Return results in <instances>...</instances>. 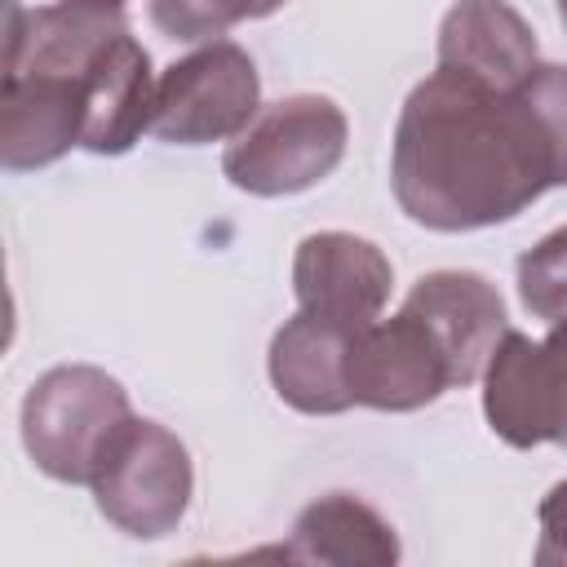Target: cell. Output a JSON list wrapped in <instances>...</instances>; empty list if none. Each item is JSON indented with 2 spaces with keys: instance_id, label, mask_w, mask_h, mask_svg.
Wrapping results in <instances>:
<instances>
[{
  "instance_id": "1",
  "label": "cell",
  "mask_w": 567,
  "mask_h": 567,
  "mask_svg": "<svg viewBox=\"0 0 567 567\" xmlns=\"http://www.w3.org/2000/svg\"><path fill=\"white\" fill-rule=\"evenodd\" d=\"M390 186L416 226L447 235L509 221L549 186H567L532 75L518 89L425 75L394 124Z\"/></svg>"
},
{
  "instance_id": "2",
  "label": "cell",
  "mask_w": 567,
  "mask_h": 567,
  "mask_svg": "<svg viewBox=\"0 0 567 567\" xmlns=\"http://www.w3.org/2000/svg\"><path fill=\"white\" fill-rule=\"evenodd\" d=\"M133 416L128 390L89 363H62L31 381L22 399V447L40 474L89 483L115 430Z\"/></svg>"
},
{
  "instance_id": "3",
  "label": "cell",
  "mask_w": 567,
  "mask_h": 567,
  "mask_svg": "<svg viewBox=\"0 0 567 567\" xmlns=\"http://www.w3.org/2000/svg\"><path fill=\"white\" fill-rule=\"evenodd\" d=\"M346 111L323 93H292L257 111V120L226 146L221 173L248 195H297L323 182L346 155Z\"/></svg>"
},
{
  "instance_id": "4",
  "label": "cell",
  "mask_w": 567,
  "mask_h": 567,
  "mask_svg": "<svg viewBox=\"0 0 567 567\" xmlns=\"http://www.w3.org/2000/svg\"><path fill=\"white\" fill-rule=\"evenodd\" d=\"M89 487L106 523H115L124 536L159 540L186 518L195 492L190 452L159 421L128 416L97 456Z\"/></svg>"
},
{
  "instance_id": "5",
  "label": "cell",
  "mask_w": 567,
  "mask_h": 567,
  "mask_svg": "<svg viewBox=\"0 0 567 567\" xmlns=\"http://www.w3.org/2000/svg\"><path fill=\"white\" fill-rule=\"evenodd\" d=\"M261 111V80L235 40H213L173 62L155 84L151 133L173 146L239 137Z\"/></svg>"
},
{
  "instance_id": "6",
  "label": "cell",
  "mask_w": 567,
  "mask_h": 567,
  "mask_svg": "<svg viewBox=\"0 0 567 567\" xmlns=\"http://www.w3.org/2000/svg\"><path fill=\"white\" fill-rule=\"evenodd\" d=\"M350 403L377 412H416L443 390H456V368L434 328L403 301L399 315L372 319L354 332L346 359Z\"/></svg>"
},
{
  "instance_id": "7",
  "label": "cell",
  "mask_w": 567,
  "mask_h": 567,
  "mask_svg": "<svg viewBox=\"0 0 567 567\" xmlns=\"http://www.w3.org/2000/svg\"><path fill=\"white\" fill-rule=\"evenodd\" d=\"M93 58L89 62H4L0 164L9 173L44 168V164L62 159L71 146H80V137H84V80H89Z\"/></svg>"
},
{
  "instance_id": "8",
  "label": "cell",
  "mask_w": 567,
  "mask_h": 567,
  "mask_svg": "<svg viewBox=\"0 0 567 567\" xmlns=\"http://www.w3.org/2000/svg\"><path fill=\"white\" fill-rule=\"evenodd\" d=\"M483 416L509 447L567 443V385L540 341L505 332L483 368Z\"/></svg>"
},
{
  "instance_id": "9",
  "label": "cell",
  "mask_w": 567,
  "mask_h": 567,
  "mask_svg": "<svg viewBox=\"0 0 567 567\" xmlns=\"http://www.w3.org/2000/svg\"><path fill=\"white\" fill-rule=\"evenodd\" d=\"M390 288H394V266L363 235L319 230L297 244L292 292H297V306L310 315L363 328V323L381 319Z\"/></svg>"
},
{
  "instance_id": "10",
  "label": "cell",
  "mask_w": 567,
  "mask_h": 567,
  "mask_svg": "<svg viewBox=\"0 0 567 567\" xmlns=\"http://www.w3.org/2000/svg\"><path fill=\"white\" fill-rule=\"evenodd\" d=\"M354 332H359L354 323L297 310L275 332L270 354H266L275 394L306 416H332V412L354 408L350 385H346V359H350Z\"/></svg>"
},
{
  "instance_id": "11",
  "label": "cell",
  "mask_w": 567,
  "mask_h": 567,
  "mask_svg": "<svg viewBox=\"0 0 567 567\" xmlns=\"http://www.w3.org/2000/svg\"><path fill=\"white\" fill-rule=\"evenodd\" d=\"M536 35L505 0H456L439 27V71L465 75L487 89H518L532 71Z\"/></svg>"
},
{
  "instance_id": "12",
  "label": "cell",
  "mask_w": 567,
  "mask_h": 567,
  "mask_svg": "<svg viewBox=\"0 0 567 567\" xmlns=\"http://www.w3.org/2000/svg\"><path fill=\"white\" fill-rule=\"evenodd\" d=\"M403 301L434 328V337L452 354V368H456V381L461 385H470V381L483 377L496 341L509 332L505 301H501L496 284H487L474 270H434V275H421Z\"/></svg>"
},
{
  "instance_id": "13",
  "label": "cell",
  "mask_w": 567,
  "mask_h": 567,
  "mask_svg": "<svg viewBox=\"0 0 567 567\" xmlns=\"http://www.w3.org/2000/svg\"><path fill=\"white\" fill-rule=\"evenodd\" d=\"M155 75H151V53L120 31L89 66L84 80V137L80 146L93 155H124L133 142L151 128L155 111Z\"/></svg>"
},
{
  "instance_id": "14",
  "label": "cell",
  "mask_w": 567,
  "mask_h": 567,
  "mask_svg": "<svg viewBox=\"0 0 567 567\" xmlns=\"http://www.w3.org/2000/svg\"><path fill=\"white\" fill-rule=\"evenodd\" d=\"M288 558L341 563V567H350V563L390 567V563H399V536L368 501H359L350 492H328L297 514Z\"/></svg>"
},
{
  "instance_id": "15",
  "label": "cell",
  "mask_w": 567,
  "mask_h": 567,
  "mask_svg": "<svg viewBox=\"0 0 567 567\" xmlns=\"http://www.w3.org/2000/svg\"><path fill=\"white\" fill-rule=\"evenodd\" d=\"M284 0H146L151 22L182 44H213L230 27L270 18Z\"/></svg>"
},
{
  "instance_id": "16",
  "label": "cell",
  "mask_w": 567,
  "mask_h": 567,
  "mask_svg": "<svg viewBox=\"0 0 567 567\" xmlns=\"http://www.w3.org/2000/svg\"><path fill=\"white\" fill-rule=\"evenodd\" d=\"M518 297L536 319H567V226L518 257Z\"/></svg>"
},
{
  "instance_id": "17",
  "label": "cell",
  "mask_w": 567,
  "mask_h": 567,
  "mask_svg": "<svg viewBox=\"0 0 567 567\" xmlns=\"http://www.w3.org/2000/svg\"><path fill=\"white\" fill-rule=\"evenodd\" d=\"M536 563H567V478L540 501V545Z\"/></svg>"
},
{
  "instance_id": "18",
  "label": "cell",
  "mask_w": 567,
  "mask_h": 567,
  "mask_svg": "<svg viewBox=\"0 0 567 567\" xmlns=\"http://www.w3.org/2000/svg\"><path fill=\"white\" fill-rule=\"evenodd\" d=\"M540 346H545V354H549L554 372H558V377H563V385H567V319H554V328H549V337H545Z\"/></svg>"
},
{
  "instance_id": "19",
  "label": "cell",
  "mask_w": 567,
  "mask_h": 567,
  "mask_svg": "<svg viewBox=\"0 0 567 567\" xmlns=\"http://www.w3.org/2000/svg\"><path fill=\"white\" fill-rule=\"evenodd\" d=\"M558 18H563V27H567V0H558Z\"/></svg>"
},
{
  "instance_id": "20",
  "label": "cell",
  "mask_w": 567,
  "mask_h": 567,
  "mask_svg": "<svg viewBox=\"0 0 567 567\" xmlns=\"http://www.w3.org/2000/svg\"><path fill=\"white\" fill-rule=\"evenodd\" d=\"M97 4H124V0H97Z\"/></svg>"
}]
</instances>
